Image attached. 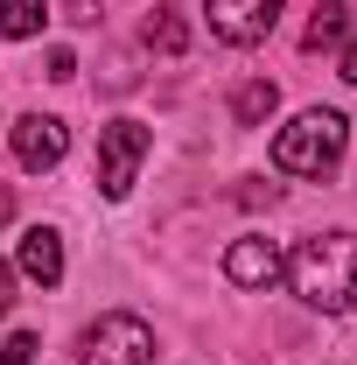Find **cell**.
I'll return each mask as SVG.
<instances>
[{"label": "cell", "instance_id": "6da1fadb", "mask_svg": "<svg viewBox=\"0 0 357 365\" xmlns=\"http://www.w3.org/2000/svg\"><path fill=\"white\" fill-rule=\"evenodd\" d=\"M287 281L322 317L343 309L351 302V281H357V232H315V239H302L294 260H287Z\"/></svg>", "mask_w": 357, "mask_h": 365}, {"label": "cell", "instance_id": "7a4b0ae2", "mask_svg": "<svg viewBox=\"0 0 357 365\" xmlns=\"http://www.w3.org/2000/svg\"><path fill=\"white\" fill-rule=\"evenodd\" d=\"M343 140H351L343 113H329V106H309L294 127H280V140H273V162H280L287 176H329V169L343 162Z\"/></svg>", "mask_w": 357, "mask_h": 365}, {"label": "cell", "instance_id": "3957f363", "mask_svg": "<svg viewBox=\"0 0 357 365\" xmlns=\"http://www.w3.org/2000/svg\"><path fill=\"white\" fill-rule=\"evenodd\" d=\"M78 365H154V330L140 317H127V309H112V317H98L85 330Z\"/></svg>", "mask_w": 357, "mask_h": 365}, {"label": "cell", "instance_id": "277c9868", "mask_svg": "<svg viewBox=\"0 0 357 365\" xmlns=\"http://www.w3.org/2000/svg\"><path fill=\"white\" fill-rule=\"evenodd\" d=\"M147 148H154V134H147L140 120H112V127L98 134V190H105L112 204L134 190L140 162H147Z\"/></svg>", "mask_w": 357, "mask_h": 365}, {"label": "cell", "instance_id": "5b68a950", "mask_svg": "<svg viewBox=\"0 0 357 365\" xmlns=\"http://www.w3.org/2000/svg\"><path fill=\"white\" fill-rule=\"evenodd\" d=\"M280 7H287V0H203L211 36H224V43H238V49L267 43L273 29H280Z\"/></svg>", "mask_w": 357, "mask_h": 365}, {"label": "cell", "instance_id": "8992f818", "mask_svg": "<svg viewBox=\"0 0 357 365\" xmlns=\"http://www.w3.org/2000/svg\"><path fill=\"white\" fill-rule=\"evenodd\" d=\"M63 148H70L63 120H49V113H21V120H14V162H21V169H56Z\"/></svg>", "mask_w": 357, "mask_h": 365}, {"label": "cell", "instance_id": "52a82bcc", "mask_svg": "<svg viewBox=\"0 0 357 365\" xmlns=\"http://www.w3.org/2000/svg\"><path fill=\"white\" fill-rule=\"evenodd\" d=\"M224 274H231L238 288H273V281L287 274V260H280L273 239H238V246L224 253Z\"/></svg>", "mask_w": 357, "mask_h": 365}, {"label": "cell", "instance_id": "ba28073f", "mask_svg": "<svg viewBox=\"0 0 357 365\" xmlns=\"http://www.w3.org/2000/svg\"><path fill=\"white\" fill-rule=\"evenodd\" d=\"M21 274L43 281V288L63 281V239H56L49 225H28V232H21Z\"/></svg>", "mask_w": 357, "mask_h": 365}, {"label": "cell", "instance_id": "9c48e42d", "mask_svg": "<svg viewBox=\"0 0 357 365\" xmlns=\"http://www.w3.org/2000/svg\"><path fill=\"white\" fill-rule=\"evenodd\" d=\"M343 36H351V7L343 0H322L309 14V29H302V49H336Z\"/></svg>", "mask_w": 357, "mask_h": 365}, {"label": "cell", "instance_id": "30bf717a", "mask_svg": "<svg viewBox=\"0 0 357 365\" xmlns=\"http://www.w3.org/2000/svg\"><path fill=\"white\" fill-rule=\"evenodd\" d=\"M273 106H280V91H273L267 78H252V85H238V91H231V120H238V127H267V120H273Z\"/></svg>", "mask_w": 357, "mask_h": 365}, {"label": "cell", "instance_id": "8fae6325", "mask_svg": "<svg viewBox=\"0 0 357 365\" xmlns=\"http://www.w3.org/2000/svg\"><path fill=\"white\" fill-rule=\"evenodd\" d=\"M140 36H147V49H154V56H182V49H189V29H182L176 7H154Z\"/></svg>", "mask_w": 357, "mask_h": 365}, {"label": "cell", "instance_id": "7c38bea8", "mask_svg": "<svg viewBox=\"0 0 357 365\" xmlns=\"http://www.w3.org/2000/svg\"><path fill=\"white\" fill-rule=\"evenodd\" d=\"M43 21H49L43 0H0V36H7V43H28Z\"/></svg>", "mask_w": 357, "mask_h": 365}, {"label": "cell", "instance_id": "4fadbf2b", "mask_svg": "<svg viewBox=\"0 0 357 365\" xmlns=\"http://www.w3.org/2000/svg\"><path fill=\"white\" fill-rule=\"evenodd\" d=\"M36 351H43V344H36V337L21 330V337H7V351H0V365H36Z\"/></svg>", "mask_w": 357, "mask_h": 365}, {"label": "cell", "instance_id": "5bb4252c", "mask_svg": "<svg viewBox=\"0 0 357 365\" xmlns=\"http://www.w3.org/2000/svg\"><path fill=\"white\" fill-rule=\"evenodd\" d=\"M49 78H56V85L78 78V56H70V49H49Z\"/></svg>", "mask_w": 357, "mask_h": 365}, {"label": "cell", "instance_id": "9a60e30c", "mask_svg": "<svg viewBox=\"0 0 357 365\" xmlns=\"http://www.w3.org/2000/svg\"><path fill=\"white\" fill-rule=\"evenodd\" d=\"M63 14L70 21H98V0H63Z\"/></svg>", "mask_w": 357, "mask_h": 365}, {"label": "cell", "instance_id": "2e32d148", "mask_svg": "<svg viewBox=\"0 0 357 365\" xmlns=\"http://www.w3.org/2000/svg\"><path fill=\"white\" fill-rule=\"evenodd\" d=\"M14 309V274H7V260H0V317Z\"/></svg>", "mask_w": 357, "mask_h": 365}, {"label": "cell", "instance_id": "e0dca14e", "mask_svg": "<svg viewBox=\"0 0 357 365\" xmlns=\"http://www.w3.org/2000/svg\"><path fill=\"white\" fill-rule=\"evenodd\" d=\"M343 78H351V85H357V43L343 49Z\"/></svg>", "mask_w": 357, "mask_h": 365}, {"label": "cell", "instance_id": "ac0fdd59", "mask_svg": "<svg viewBox=\"0 0 357 365\" xmlns=\"http://www.w3.org/2000/svg\"><path fill=\"white\" fill-rule=\"evenodd\" d=\"M7 218H14V197H7V190H0V225H7Z\"/></svg>", "mask_w": 357, "mask_h": 365}, {"label": "cell", "instance_id": "d6986e66", "mask_svg": "<svg viewBox=\"0 0 357 365\" xmlns=\"http://www.w3.org/2000/svg\"><path fill=\"white\" fill-rule=\"evenodd\" d=\"M343 309H357V281H351V302H343Z\"/></svg>", "mask_w": 357, "mask_h": 365}]
</instances>
